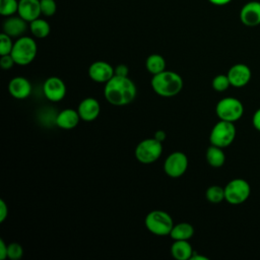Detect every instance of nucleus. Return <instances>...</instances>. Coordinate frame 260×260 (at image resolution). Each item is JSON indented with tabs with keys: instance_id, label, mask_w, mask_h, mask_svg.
<instances>
[{
	"instance_id": "22",
	"label": "nucleus",
	"mask_w": 260,
	"mask_h": 260,
	"mask_svg": "<svg viewBox=\"0 0 260 260\" xmlns=\"http://www.w3.org/2000/svg\"><path fill=\"white\" fill-rule=\"evenodd\" d=\"M145 67L150 74H158L166 70V60L161 55L152 54L147 57L145 61Z\"/></svg>"
},
{
	"instance_id": "23",
	"label": "nucleus",
	"mask_w": 260,
	"mask_h": 260,
	"mask_svg": "<svg viewBox=\"0 0 260 260\" xmlns=\"http://www.w3.org/2000/svg\"><path fill=\"white\" fill-rule=\"evenodd\" d=\"M29 29L36 38L44 39L49 36L51 27L48 21L39 17L29 22Z\"/></svg>"
},
{
	"instance_id": "31",
	"label": "nucleus",
	"mask_w": 260,
	"mask_h": 260,
	"mask_svg": "<svg viewBox=\"0 0 260 260\" xmlns=\"http://www.w3.org/2000/svg\"><path fill=\"white\" fill-rule=\"evenodd\" d=\"M8 216V206L3 199H0V222H3Z\"/></svg>"
},
{
	"instance_id": "30",
	"label": "nucleus",
	"mask_w": 260,
	"mask_h": 260,
	"mask_svg": "<svg viewBox=\"0 0 260 260\" xmlns=\"http://www.w3.org/2000/svg\"><path fill=\"white\" fill-rule=\"evenodd\" d=\"M16 64L13 57L11 56V54H7V55H2L1 59H0V66L2 67V69L8 70L10 68L13 67V65Z\"/></svg>"
},
{
	"instance_id": "34",
	"label": "nucleus",
	"mask_w": 260,
	"mask_h": 260,
	"mask_svg": "<svg viewBox=\"0 0 260 260\" xmlns=\"http://www.w3.org/2000/svg\"><path fill=\"white\" fill-rule=\"evenodd\" d=\"M7 249H8V245H6V243L0 239V259L1 260H5L7 258Z\"/></svg>"
},
{
	"instance_id": "32",
	"label": "nucleus",
	"mask_w": 260,
	"mask_h": 260,
	"mask_svg": "<svg viewBox=\"0 0 260 260\" xmlns=\"http://www.w3.org/2000/svg\"><path fill=\"white\" fill-rule=\"evenodd\" d=\"M128 73H129V68L125 64H119L115 68V75L128 76Z\"/></svg>"
},
{
	"instance_id": "6",
	"label": "nucleus",
	"mask_w": 260,
	"mask_h": 260,
	"mask_svg": "<svg viewBox=\"0 0 260 260\" xmlns=\"http://www.w3.org/2000/svg\"><path fill=\"white\" fill-rule=\"evenodd\" d=\"M216 116L219 120L236 122L242 118L244 114V106L242 102L234 96L221 99L215 107Z\"/></svg>"
},
{
	"instance_id": "15",
	"label": "nucleus",
	"mask_w": 260,
	"mask_h": 260,
	"mask_svg": "<svg viewBox=\"0 0 260 260\" xmlns=\"http://www.w3.org/2000/svg\"><path fill=\"white\" fill-rule=\"evenodd\" d=\"M17 12L27 22L39 18L42 14L41 0H19Z\"/></svg>"
},
{
	"instance_id": "2",
	"label": "nucleus",
	"mask_w": 260,
	"mask_h": 260,
	"mask_svg": "<svg viewBox=\"0 0 260 260\" xmlns=\"http://www.w3.org/2000/svg\"><path fill=\"white\" fill-rule=\"evenodd\" d=\"M151 87L155 93L164 98H171L178 94L183 88V79L175 71L164 70L152 75L150 81Z\"/></svg>"
},
{
	"instance_id": "17",
	"label": "nucleus",
	"mask_w": 260,
	"mask_h": 260,
	"mask_svg": "<svg viewBox=\"0 0 260 260\" xmlns=\"http://www.w3.org/2000/svg\"><path fill=\"white\" fill-rule=\"evenodd\" d=\"M80 120L81 119L77 110L65 109L57 114L55 118V124L61 129L69 130L76 127Z\"/></svg>"
},
{
	"instance_id": "35",
	"label": "nucleus",
	"mask_w": 260,
	"mask_h": 260,
	"mask_svg": "<svg viewBox=\"0 0 260 260\" xmlns=\"http://www.w3.org/2000/svg\"><path fill=\"white\" fill-rule=\"evenodd\" d=\"M153 137H154L156 140L162 142V141H165V139H166V137H167V134H166V132L162 131V130H157V131L154 133V136H153Z\"/></svg>"
},
{
	"instance_id": "13",
	"label": "nucleus",
	"mask_w": 260,
	"mask_h": 260,
	"mask_svg": "<svg viewBox=\"0 0 260 260\" xmlns=\"http://www.w3.org/2000/svg\"><path fill=\"white\" fill-rule=\"evenodd\" d=\"M240 19L246 26H257L260 24V2H247L240 11Z\"/></svg>"
},
{
	"instance_id": "18",
	"label": "nucleus",
	"mask_w": 260,
	"mask_h": 260,
	"mask_svg": "<svg viewBox=\"0 0 260 260\" xmlns=\"http://www.w3.org/2000/svg\"><path fill=\"white\" fill-rule=\"evenodd\" d=\"M26 20L20 16H10L3 22V32L7 34L11 38L22 37L27 28Z\"/></svg>"
},
{
	"instance_id": "28",
	"label": "nucleus",
	"mask_w": 260,
	"mask_h": 260,
	"mask_svg": "<svg viewBox=\"0 0 260 260\" xmlns=\"http://www.w3.org/2000/svg\"><path fill=\"white\" fill-rule=\"evenodd\" d=\"M23 255V249L20 244L16 242H12L8 245L7 249V258L10 260H18Z\"/></svg>"
},
{
	"instance_id": "37",
	"label": "nucleus",
	"mask_w": 260,
	"mask_h": 260,
	"mask_svg": "<svg viewBox=\"0 0 260 260\" xmlns=\"http://www.w3.org/2000/svg\"><path fill=\"white\" fill-rule=\"evenodd\" d=\"M208 258L205 257V256H202V255H198L196 252L193 253L192 257H191V260H207Z\"/></svg>"
},
{
	"instance_id": "26",
	"label": "nucleus",
	"mask_w": 260,
	"mask_h": 260,
	"mask_svg": "<svg viewBox=\"0 0 260 260\" xmlns=\"http://www.w3.org/2000/svg\"><path fill=\"white\" fill-rule=\"evenodd\" d=\"M211 84H212V87L215 91L222 92V91H225L230 87L231 82H230V79H229L228 75L218 74L212 79Z\"/></svg>"
},
{
	"instance_id": "9",
	"label": "nucleus",
	"mask_w": 260,
	"mask_h": 260,
	"mask_svg": "<svg viewBox=\"0 0 260 260\" xmlns=\"http://www.w3.org/2000/svg\"><path fill=\"white\" fill-rule=\"evenodd\" d=\"M188 168V157L184 152H172L164 162L166 174L172 178H178L185 174Z\"/></svg>"
},
{
	"instance_id": "25",
	"label": "nucleus",
	"mask_w": 260,
	"mask_h": 260,
	"mask_svg": "<svg viewBox=\"0 0 260 260\" xmlns=\"http://www.w3.org/2000/svg\"><path fill=\"white\" fill-rule=\"evenodd\" d=\"M18 10L17 0H0V13L3 16H11Z\"/></svg>"
},
{
	"instance_id": "7",
	"label": "nucleus",
	"mask_w": 260,
	"mask_h": 260,
	"mask_svg": "<svg viewBox=\"0 0 260 260\" xmlns=\"http://www.w3.org/2000/svg\"><path fill=\"white\" fill-rule=\"evenodd\" d=\"M236 137V127L233 122L219 120L211 129L209 141L212 145L224 148L230 146Z\"/></svg>"
},
{
	"instance_id": "11",
	"label": "nucleus",
	"mask_w": 260,
	"mask_h": 260,
	"mask_svg": "<svg viewBox=\"0 0 260 260\" xmlns=\"http://www.w3.org/2000/svg\"><path fill=\"white\" fill-rule=\"evenodd\" d=\"M226 75L230 79L232 86L243 87L249 83L252 76V72L248 65L243 63H238L233 65L229 69Z\"/></svg>"
},
{
	"instance_id": "16",
	"label": "nucleus",
	"mask_w": 260,
	"mask_h": 260,
	"mask_svg": "<svg viewBox=\"0 0 260 260\" xmlns=\"http://www.w3.org/2000/svg\"><path fill=\"white\" fill-rule=\"evenodd\" d=\"M8 90L14 99L24 100L31 92V84L25 77L16 76L9 81Z\"/></svg>"
},
{
	"instance_id": "29",
	"label": "nucleus",
	"mask_w": 260,
	"mask_h": 260,
	"mask_svg": "<svg viewBox=\"0 0 260 260\" xmlns=\"http://www.w3.org/2000/svg\"><path fill=\"white\" fill-rule=\"evenodd\" d=\"M57 10L55 0H41V11L46 16H52Z\"/></svg>"
},
{
	"instance_id": "10",
	"label": "nucleus",
	"mask_w": 260,
	"mask_h": 260,
	"mask_svg": "<svg viewBox=\"0 0 260 260\" xmlns=\"http://www.w3.org/2000/svg\"><path fill=\"white\" fill-rule=\"evenodd\" d=\"M65 82L56 76L49 77L43 84V92L47 100L53 103L62 101L66 95Z\"/></svg>"
},
{
	"instance_id": "20",
	"label": "nucleus",
	"mask_w": 260,
	"mask_h": 260,
	"mask_svg": "<svg viewBox=\"0 0 260 260\" xmlns=\"http://www.w3.org/2000/svg\"><path fill=\"white\" fill-rule=\"evenodd\" d=\"M193 235H194V228L192 224L188 222H180L178 224H174L170 233V237L174 241H177V240L188 241L193 237Z\"/></svg>"
},
{
	"instance_id": "24",
	"label": "nucleus",
	"mask_w": 260,
	"mask_h": 260,
	"mask_svg": "<svg viewBox=\"0 0 260 260\" xmlns=\"http://www.w3.org/2000/svg\"><path fill=\"white\" fill-rule=\"evenodd\" d=\"M205 196L210 203H220L222 200H224V188L218 185H212L207 188Z\"/></svg>"
},
{
	"instance_id": "8",
	"label": "nucleus",
	"mask_w": 260,
	"mask_h": 260,
	"mask_svg": "<svg viewBox=\"0 0 260 260\" xmlns=\"http://www.w3.org/2000/svg\"><path fill=\"white\" fill-rule=\"evenodd\" d=\"M251 194L250 184L241 178L233 179L224 186V200L232 205L244 203Z\"/></svg>"
},
{
	"instance_id": "4",
	"label": "nucleus",
	"mask_w": 260,
	"mask_h": 260,
	"mask_svg": "<svg viewBox=\"0 0 260 260\" xmlns=\"http://www.w3.org/2000/svg\"><path fill=\"white\" fill-rule=\"evenodd\" d=\"M144 224L146 229L155 236H168L174 226L171 215L162 210L150 211L145 216Z\"/></svg>"
},
{
	"instance_id": "27",
	"label": "nucleus",
	"mask_w": 260,
	"mask_h": 260,
	"mask_svg": "<svg viewBox=\"0 0 260 260\" xmlns=\"http://www.w3.org/2000/svg\"><path fill=\"white\" fill-rule=\"evenodd\" d=\"M13 44L11 41V37L5 32L0 35V55L10 54L13 48Z\"/></svg>"
},
{
	"instance_id": "1",
	"label": "nucleus",
	"mask_w": 260,
	"mask_h": 260,
	"mask_svg": "<svg viewBox=\"0 0 260 260\" xmlns=\"http://www.w3.org/2000/svg\"><path fill=\"white\" fill-rule=\"evenodd\" d=\"M137 89L134 82L128 76L114 75L105 83L104 95L114 106H126L136 96Z\"/></svg>"
},
{
	"instance_id": "12",
	"label": "nucleus",
	"mask_w": 260,
	"mask_h": 260,
	"mask_svg": "<svg viewBox=\"0 0 260 260\" xmlns=\"http://www.w3.org/2000/svg\"><path fill=\"white\" fill-rule=\"evenodd\" d=\"M115 75V69L105 61H95L88 68V76L98 83H106Z\"/></svg>"
},
{
	"instance_id": "14",
	"label": "nucleus",
	"mask_w": 260,
	"mask_h": 260,
	"mask_svg": "<svg viewBox=\"0 0 260 260\" xmlns=\"http://www.w3.org/2000/svg\"><path fill=\"white\" fill-rule=\"evenodd\" d=\"M77 112L81 120L85 122L93 121L98 118L101 112V106L94 98H85L82 100L77 108Z\"/></svg>"
},
{
	"instance_id": "33",
	"label": "nucleus",
	"mask_w": 260,
	"mask_h": 260,
	"mask_svg": "<svg viewBox=\"0 0 260 260\" xmlns=\"http://www.w3.org/2000/svg\"><path fill=\"white\" fill-rule=\"evenodd\" d=\"M252 124L256 130L260 132V108L255 111L252 117Z\"/></svg>"
},
{
	"instance_id": "21",
	"label": "nucleus",
	"mask_w": 260,
	"mask_h": 260,
	"mask_svg": "<svg viewBox=\"0 0 260 260\" xmlns=\"http://www.w3.org/2000/svg\"><path fill=\"white\" fill-rule=\"evenodd\" d=\"M206 160L209 166L213 168H219L223 166L225 161V155L221 147L212 145L206 150Z\"/></svg>"
},
{
	"instance_id": "5",
	"label": "nucleus",
	"mask_w": 260,
	"mask_h": 260,
	"mask_svg": "<svg viewBox=\"0 0 260 260\" xmlns=\"http://www.w3.org/2000/svg\"><path fill=\"white\" fill-rule=\"evenodd\" d=\"M162 152L161 142L153 138H146L140 141L135 147L136 159L144 165H149L157 160Z\"/></svg>"
},
{
	"instance_id": "19",
	"label": "nucleus",
	"mask_w": 260,
	"mask_h": 260,
	"mask_svg": "<svg viewBox=\"0 0 260 260\" xmlns=\"http://www.w3.org/2000/svg\"><path fill=\"white\" fill-rule=\"evenodd\" d=\"M194 251L188 241L177 240L171 246V254L177 260L191 259Z\"/></svg>"
},
{
	"instance_id": "36",
	"label": "nucleus",
	"mask_w": 260,
	"mask_h": 260,
	"mask_svg": "<svg viewBox=\"0 0 260 260\" xmlns=\"http://www.w3.org/2000/svg\"><path fill=\"white\" fill-rule=\"evenodd\" d=\"M210 3L214 4V5H217V6H222V5H225L228 3H230L232 0H208Z\"/></svg>"
},
{
	"instance_id": "3",
	"label": "nucleus",
	"mask_w": 260,
	"mask_h": 260,
	"mask_svg": "<svg viewBox=\"0 0 260 260\" xmlns=\"http://www.w3.org/2000/svg\"><path fill=\"white\" fill-rule=\"evenodd\" d=\"M37 51L38 47L34 39L29 37H19L13 44L10 54L17 65L25 66L34 61Z\"/></svg>"
}]
</instances>
